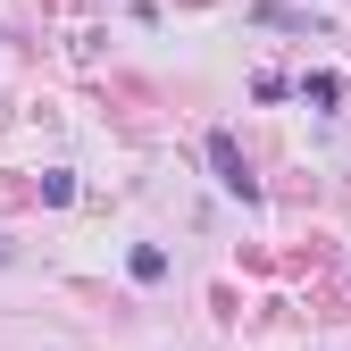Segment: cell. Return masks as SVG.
<instances>
[{
    "label": "cell",
    "instance_id": "cell-1",
    "mask_svg": "<svg viewBox=\"0 0 351 351\" xmlns=\"http://www.w3.org/2000/svg\"><path fill=\"white\" fill-rule=\"evenodd\" d=\"M209 159H217V176H226V193H243L251 176H243V151H234V134H209Z\"/></svg>",
    "mask_w": 351,
    "mask_h": 351
},
{
    "label": "cell",
    "instance_id": "cell-2",
    "mask_svg": "<svg viewBox=\"0 0 351 351\" xmlns=\"http://www.w3.org/2000/svg\"><path fill=\"white\" fill-rule=\"evenodd\" d=\"M134 276H143V285H159V276H167V251H159V243H143V251H134Z\"/></svg>",
    "mask_w": 351,
    "mask_h": 351
}]
</instances>
